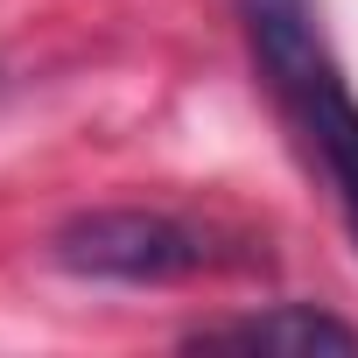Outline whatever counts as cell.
Returning <instances> with one entry per match:
<instances>
[{"label":"cell","instance_id":"3957f363","mask_svg":"<svg viewBox=\"0 0 358 358\" xmlns=\"http://www.w3.org/2000/svg\"><path fill=\"white\" fill-rule=\"evenodd\" d=\"M197 351H288V358H316V351H358V330L337 323L330 309H309V302H281L267 316H239V323H211L190 337Z\"/></svg>","mask_w":358,"mask_h":358},{"label":"cell","instance_id":"7a4b0ae2","mask_svg":"<svg viewBox=\"0 0 358 358\" xmlns=\"http://www.w3.org/2000/svg\"><path fill=\"white\" fill-rule=\"evenodd\" d=\"M50 260L92 281H183L197 267H211V239L169 211H78L71 225H57Z\"/></svg>","mask_w":358,"mask_h":358},{"label":"cell","instance_id":"6da1fadb","mask_svg":"<svg viewBox=\"0 0 358 358\" xmlns=\"http://www.w3.org/2000/svg\"><path fill=\"white\" fill-rule=\"evenodd\" d=\"M239 22L253 36V57H260L281 113L295 120V134L323 162L330 190L344 204V225L358 239V99L323 43L316 0H239Z\"/></svg>","mask_w":358,"mask_h":358}]
</instances>
